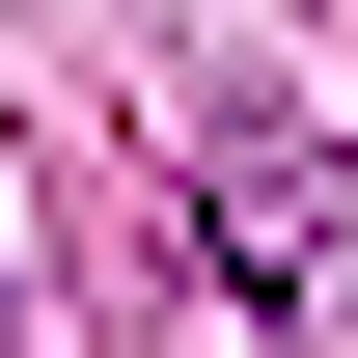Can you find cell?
<instances>
[{"label": "cell", "instance_id": "cell-1", "mask_svg": "<svg viewBox=\"0 0 358 358\" xmlns=\"http://www.w3.org/2000/svg\"><path fill=\"white\" fill-rule=\"evenodd\" d=\"M193 248H221V303L275 358H358V193L303 166V138H221V166H193Z\"/></svg>", "mask_w": 358, "mask_h": 358}]
</instances>
